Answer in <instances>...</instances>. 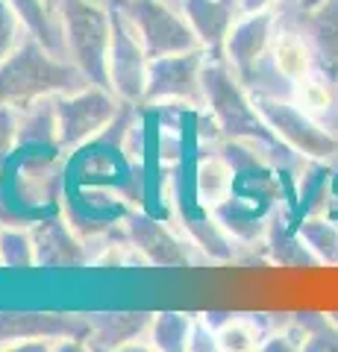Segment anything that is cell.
Here are the masks:
<instances>
[{"instance_id":"d6986e66","label":"cell","mask_w":338,"mask_h":352,"mask_svg":"<svg viewBox=\"0 0 338 352\" xmlns=\"http://www.w3.org/2000/svg\"><path fill=\"white\" fill-rule=\"evenodd\" d=\"M18 147L59 150L56 97H41V100L18 106Z\"/></svg>"},{"instance_id":"7402d4cb","label":"cell","mask_w":338,"mask_h":352,"mask_svg":"<svg viewBox=\"0 0 338 352\" xmlns=\"http://www.w3.org/2000/svg\"><path fill=\"white\" fill-rule=\"evenodd\" d=\"M297 235L312 250L318 264L338 267V220L330 214H309L297 223Z\"/></svg>"},{"instance_id":"5bb4252c","label":"cell","mask_w":338,"mask_h":352,"mask_svg":"<svg viewBox=\"0 0 338 352\" xmlns=\"http://www.w3.org/2000/svg\"><path fill=\"white\" fill-rule=\"evenodd\" d=\"M185 21L191 24L194 36H198L200 47L209 53L212 59H224V44L235 21L242 18V3L238 0H173Z\"/></svg>"},{"instance_id":"4316f807","label":"cell","mask_w":338,"mask_h":352,"mask_svg":"<svg viewBox=\"0 0 338 352\" xmlns=\"http://www.w3.org/2000/svg\"><path fill=\"white\" fill-rule=\"evenodd\" d=\"M18 153V106L0 103V170Z\"/></svg>"},{"instance_id":"e0dca14e","label":"cell","mask_w":338,"mask_h":352,"mask_svg":"<svg viewBox=\"0 0 338 352\" xmlns=\"http://www.w3.org/2000/svg\"><path fill=\"white\" fill-rule=\"evenodd\" d=\"M200 153L203 156L198 159V168H194V176H191L194 203L212 212L218 203H224L230 197L235 173H233V164L224 159V153L218 147H206Z\"/></svg>"},{"instance_id":"cb8c5ba5","label":"cell","mask_w":338,"mask_h":352,"mask_svg":"<svg viewBox=\"0 0 338 352\" xmlns=\"http://www.w3.org/2000/svg\"><path fill=\"white\" fill-rule=\"evenodd\" d=\"M0 267L6 270L36 267V241H32L30 226L21 223L0 226Z\"/></svg>"},{"instance_id":"277c9868","label":"cell","mask_w":338,"mask_h":352,"mask_svg":"<svg viewBox=\"0 0 338 352\" xmlns=\"http://www.w3.org/2000/svg\"><path fill=\"white\" fill-rule=\"evenodd\" d=\"M124 103L109 85H83L77 91L56 97V118H59V150L65 156L77 153L80 147L92 144L115 124Z\"/></svg>"},{"instance_id":"f1b7e54d","label":"cell","mask_w":338,"mask_h":352,"mask_svg":"<svg viewBox=\"0 0 338 352\" xmlns=\"http://www.w3.org/2000/svg\"><path fill=\"white\" fill-rule=\"evenodd\" d=\"M242 3V12L250 15V12H271V9L279 6V0H238Z\"/></svg>"},{"instance_id":"5b68a950","label":"cell","mask_w":338,"mask_h":352,"mask_svg":"<svg viewBox=\"0 0 338 352\" xmlns=\"http://www.w3.org/2000/svg\"><path fill=\"white\" fill-rule=\"evenodd\" d=\"M121 9L150 59L198 50L200 41L173 0H112Z\"/></svg>"},{"instance_id":"d4e9b609","label":"cell","mask_w":338,"mask_h":352,"mask_svg":"<svg viewBox=\"0 0 338 352\" xmlns=\"http://www.w3.org/2000/svg\"><path fill=\"white\" fill-rule=\"evenodd\" d=\"M294 317L303 329V349L306 352H338V323L330 314L303 311Z\"/></svg>"},{"instance_id":"6da1fadb","label":"cell","mask_w":338,"mask_h":352,"mask_svg":"<svg viewBox=\"0 0 338 352\" xmlns=\"http://www.w3.org/2000/svg\"><path fill=\"white\" fill-rule=\"evenodd\" d=\"M203 94H206V112L215 118L224 138L247 141L250 147H256L262 156L274 164L294 156V150L282 144L274 135V129L265 124L253 94L235 76V71L226 65V59H212V56L206 59Z\"/></svg>"},{"instance_id":"4fadbf2b","label":"cell","mask_w":338,"mask_h":352,"mask_svg":"<svg viewBox=\"0 0 338 352\" xmlns=\"http://www.w3.org/2000/svg\"><path fill=\"white\" fill-rule=\"evenodd\" d=\"M36 241V267H89V244L68 220L56 214L30 223Z\"/></svg>"},{"instance_id":"3957f363","label":"cell","mask_w":338,"mask_h":352,"mask_svg":"<svg viewBox=\"0 0 338 352\" xmlns=\"http://www.w3.org/2000/svg\"><path fill=\"white\" fill-rule=\"evenodd\" d=\"M65 59L94 85H109L106 56L112 41V9L97 0H59Z\"/></svg>"},{"instance_id":"52a82bcc","label":"cell","mask_w":338,"mask_h":352,"mask_svg":"<svg viewBox=\"0 0 338 352\" xmlns=\"http://www.w3.org/2000/svg\"><path fill=\"white\" fill-rule=\"evenodd\" d=\"M209 53L203 47L173 53V56L150 59L147 91L141 106H191L206 109L203 68Z\"/></svg>"},{"instance_id":"44dd1931","label":"cell","mask_w":338,"mask_h":352,"mask_svg":"<svg viewBox=\"0 0 338 352\" xmlns=\"http://www.w3.org/2000/svg\"><path fill=\"white\" fill-rule=\"evenodd\" d=\"M271 323V314H230L215 329L218 332V349L226 352H244V349H262Z\"/></svg>"},{"instance_id":"484cf974","label":"cell","mask_w":338,"mask_h":352,"mask_svg":"<svg viewBox=\"0 0 338 352\" xmlns=\"http://www.w3.org/2000/svg\"><path fill=\"white\" fill-rule=\"evenodd\" d=\"M24 38H27V27L21 24L18 12L9 6V0H0V62H3Z\"/></svg>"},{"instance_id":"ac0fdd59","label":"cell","mask_w":338,"mask_h":352,"mask_svg":"<svg viewBox=\"0 0 338 352\" xmlns=\"http://www.w3.org/2000/svg\"><path fill=\"white\" fill-rule=\"evenodd\" d=\"M271 59H274L277 71L286 76L288 82L303 80V76L318 65L306 36H303L297 27L282 24V21H277V32H274V41H271Z\"/></svg>"},{"instance_id":"ba28073f","label":"cell","mask_w":338,"mask_h":352,"mask_svg":"<svg viewBox=\"0 0 338 352\" xmlns=\"http://www.w3.org/2000/svg\"><path fill=\"white\" fill-rule=\"evenodd\" d=\"M112 9V41H109V56H106V80L109 88L118 94L121 103L141 106L147 91V74H150V53L138 41L136 30L115 3Z\"/></svg>"},{"instance_id":"83f0119b","label":"cell","mask_w":338,"mask_h":352,"mask_svg":"<svg viewBox=\"0 0 338 352\" xmlns=\"http://www.w3.org/2000/svg\"><path fill=\"white\" fill-rule=\"evenodd\" d=\"M189 349L191 352H209V349H218V332L215 326H209L203 314H198L194 320V332H191V340H189Z\"/></svg>"},{"instance_id":"603a6c76","label":"cell","mask_w":338,"mask_h":352,"mask_svg":"<svg viewBox=\"0 0 338 352\" xmlns=\"http://www.w3.org/2000/svg\"><path fill=\"white\" fill-rule=\"evenodd\" d=\"M198 314H182V311H159L150 320V346L159 352H182L189 349V340L194 332Z\"/></svg>"},{"instance_id":"8fae6325","label":"cell","mask_w":338,"mask_h":352,"mask_svg":"<svg viewBox=\"0 0 338 352\" xmlns=\"http://www.w3.org/2000/svg\"><path fill=\"white\" fill-rule=\"evenodd\" d=\"M124 229L141 261L154 264V267H189L191 252H198L185 235L180 238L168 223H162L141 208H129L124 217Z\"/></svg>"},{"instance_id":"9a60e30c","label":"cell","mask_w":338,"mask_h":352,"mask_svg":"<svg viewBox=\"0 0 338 352\" xmlns=\"http://www.w3.org/2000/svg\"><path fill=\"white\" fill-rule=\"evenodd\" d=\"M150 320H154V314L147 311L89 314L85 349H154L147 335Z\"/></svg>"},{"instance_id":"7a4b0ae2","label":"cell","mask_w":338,"mask_h":352,"mask_svg":"<svg viewBox=\"0 0 338 352\" xmlns=\"http://www.w3.org/2000/svg\"><path fill=\"white\" fill-rule=\"evenodd\" d=\"M89 85L77 65L27 36L0 62V103L27 106L41 97H59Z\"/></svg>"},{"instance_id":"ffe728a7","label":"cell","mask_w":338,"mask_h":352,"mask_svg":"<svg viewBox=\"0 0 338 352\" xmlns=\"http://www.w3.org/2000/svg\"><path fill=\"white\" fill-rule=\"evenodd\" d=\"M9 6L15 9L18 18H21V24L27 27V36L41 41L47 50L65 56L59 0H9Z\"/></svg>"},{"instance_id":"8992f818","label":"cell","mask_w":338,"mask_h":352,"mask_svg":"<svg viewBox=\"0 0 338 352\" xmlns=\"http://www.w3.org/2000/svg\"><path fill=\"white\" fill-rule=\"evenodd\" d=\"M265 124L274 129V135L286 147H291L297 156L312 159V162H326L338 168V135L332 129L318 124L312 115L291 100V97H256Z\"/></svg>"},{"instance_id":"f546056e","label":"cell","mask_w":338,"mask_h":352,"mask_svg":"<svg viewBox=\"0 0 338 352\" xmlns=\"http://www.w3.org/2000/svg\"><path fill=\"white\" fill-rule=\"evenodd\" d=\"M97 3H112V0H97Z\"/></svg>"},{"instance_id":"9c48e42d","label":"cell","mask_w":338,"mask_h":352,"mask_svg":"<svg viewBox=\"0 0 338 352\" xmlns=\"http://www.w3.org/2000/svg\"><path fill=\"white\" fill-rule=\"evenodd\" d=\"M89 314H36L0 311V349H15L27 340H59L62 349H85Z\"/></svg>"},{"instance_id":"2e32d148","label":"cell","mask_w":338,"mask_h":352,"mask_svg":"<svg viewBox=\"0 0 338 352\" xmlns=\"http://www.w3.org/2000/svg\"><path fill=\"white\" fill-rule=\"evenodd\" d=\"M291 100L338 135V76L324 71L321 65H315L303 80L294 82Z\"/></svg>"},{"instance_id":"30bf717a","label":"cell","mask_w":338,"mask_h":352,"mask_svg":"<svg viewBox=\"0 0 338 352\" xmlns=\"http://www.w3.org/2000/svg\"><path fill=\"white\" fill-rule=\"evenodd\" d=\"M277 21L297 27L324 71L338 76V0H279Z\"/></svg>"},{"instance_id":"7c38bea8","label":"cell","mask_w":338,"mask_h":352,"mask_svg":"<svg viewBox=\"0 0 338 352\" xmlns=\"http://www.w3.org/2000/svg\"><path fill=\"white\" fill-rule=\"evenodd\" d=\"M277 32V12H250L235 21L224 44V59L242 82L256 71V65L271 53V41Z\"/></svg>"}]
</instances>
